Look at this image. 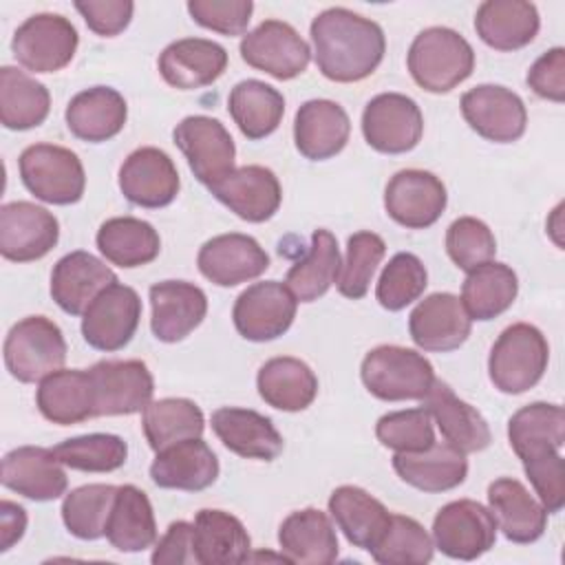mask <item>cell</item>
<instances>
[{"label": "cell", "mask_w": 565, "mask_h": 565, "mask_svg": "<svg viewBox=\"0 0 565 565\" xmlns=\"http://www.w3.org/2000/svg\"><path fill=\"white\" fill-rule=\"evenodd\" d=\"M53 452L71 470L113 472L126 463L128 444L119 435L90 433L64 439Z\"/></svg>", "instance_id": "48"}, {"label": "cell", "mask_w": 565, "mask_h": 565, "mask_svg": "<svg viewBox=\"0 0 565 565\" xmlns=\"http://www.w3.org/2000/svg\"><path fill=\"white\" fill-rule=\"evenodd\" d=\"M461 115L479 137L494 143L521 139L527 126L523 99L499 84H479L466 90L461 95Z\"/></svg>", "instance_id": "14"}, {"label": "cell", "mask_w": 565, "mask_h": 565, "mask_svg": "<svg viewBox=\"0 0 565 565\" xmlns=\"http://www.w3.org/2000/svg\"><path fill=\"white\" fill-rule=\"evenodd\" d=\"M117 282L115 271L88 252H71L62 256L51 271V296L55 305L71 313L84 316L86 307L108 285Z\"/></svg>", "instance_id": "26"}, {"label": "cell", "mask_w": 565, "mask_h": 565, "mask_svg": "<svg viewBox=\"0 0 565 565\" xmlns=\"http://www.w3.org/2000/svg\"><path fill=\"white\" fill-rule=\"evenodd\" d=\"M102 256L124 269L143 267L161 252L159 232L141 218L115 216L99 225L95 236Z\"/></svg>", "instance_id": "41"}, {"label": "cell", "mask_w": 565, "mask_h": 565, "mask_svg": "<svg viewBox=\"0 0 565 565\" xmlns=\"http://www.w3.org/2000/svg\"><path fill=\"white\" fill-rule=\"evenodd\" d=\"M527 86L543 99L561 104L565 99V49L545 51L527 71Z\"/></svg>", "instance_id": "57"}, {"label": "cell", "mask_w": 565, "mask_h": 565, "mask_svg": "<svg viewBox=\"0 0 565 565\" xmlns=\"http://www.w3.org/2000/svg\"><path fill=\"white\" fill-rule=\"evenodd\" d=\"M386 254V243L375 232H355L347 241V258L340 267L338 291L344 298L360 300L366 296L373 274Z\"/></svg>", "instance_id": "50"}, {"label": "cell", "mask_w": 565, "mask_h": 565, "mask_svg": "<svg viewBox=\"0 0 565 565\" xmlns=\"http://www.w3.org/2000/svg\"><path fill=\"white\" fill-rule=\"evenodd\" d=\"M106 539L119 552H143L157 541V523L148 494L132 486H117L106 523Z\"/></svg>", "instance_id": "40"}, {"label": "cell", "mask_w": 565, "mask_h": 565, "mask_svg": "<svg viewBox=\"0 0 565 565\" xmlns=\"http://www.w3.org/2000/svg\"><path fill=\"white\" fill-rule=\"evenodd\" d=\"M241 57L252 68L280 82L302 75L311 60L309 44L282 20H263L241 40Z\"/></svg>", "instance_id": "10"}, {"label": "cell", "mask_w": 565, "mask_h": 565, "mask_svg": "<svg viewBox=\"0 0 565 565\" xmlns=\"http://www.w3.org/2000/svg\"><path fill=\"white\" fill-rule=\"evenodd\" d=\"M53 448L20 446L2 459V486L31 501H53L66 492L68 479Z\"/></svg>", "instance_id": "23"}, {"label": "cell", "mask_w": 565, "mask_h": 565, "mask_svg": "<svg viewBox=\"0 0 565 565\" xmlns=\"http://www.w3.org/2000/svg\"><path fill=\"white\" fill-rule=\"evenodd\" d=\"M60 238V223L42 205L11 201L0 207V254L13 263L46 256Z\"/></svg>", "instance_id": "17"}, {"label": "cell", "mask_w": 565, "mask_h": 565, "mask_svg": "<svg viewBox=\"0 0 565 565\" xmlns=\"http://www.w3.org/2000/svg\"><path fill=\"white\" fill-rule=\"evenodd\" d=\"M329 512L347 541L366 552L377 545L391 523L384 503L358 486L335 488L329 497Z\"/></svg>", "instance_id": "37"}, {"label": "cell", "mask_w": 565, "mask_h": 565, "mask_svg": "<svg viewBox=\"0 0 565 565\" xmlns=\"http://www.w3.org/2000/svg\"><path fill=\"white\" fill-rule=\"evenodd\" d=\"M523 470L545 512H561L565 505V461L561 452H550L545 457L525 461Z\"/></svg>", "instance_id": "55"}, {"label": "cell", "mask_w": 565, "mask_h": 565, "mask_svg": "<svg viewBox=\"0 0 565 565\" xmlns=\"http://www.w3.org/2000/svg\"><path fill=\"white\" fill-rule=\"evenodd\" d=\"M148 446L159 452L177 441L201 437L205 428L203 411L185 397H163L150 402L141 415Z\"/></svg>", "instance_id": "46"}, {"label": "cell", "mask_w": 565, "mask_h": 565, "mask_svg": "<svg viewBox=\"0 0 565 565\" xmlns=\"http://www.w3.org/2000/svg\"><path fill=\"white\" fill-rule=\"evenodd\" d=\"M296 309L298 300L287 285L263 280L241 291L232 309V320L245 340L269 342L280 338L294 324Z\"/></svg>", "instance_id": "12"}, {"label": "cell", "mask_w": 565, "mask_h": 565, "mask_svg": "<svg viewBox=\"0 0 565 565\" xmlns=\"http://www.w3.org/2000/svg\"><path fill=\"white\" fill-rule=\"evenodd\" d=\"M192 20L221 35H243L252 20V0H190Z\"/></svg>", "instance_id": "54"}, {"label": "cell", "mask_w": 565, "mask_h": 565, "mask_svg": "<svg viewBox=\"0 0 565 565\" xmlns=\"http://www.w3.org/2000/svg\"><path fill=\"white\" fill-rule=\"evenodd\" d=\"M426 285L428 271L424 263L411 252H399L384 265L375 287V298L384 309L399 311L415 302L424 294Z\"/></svg>", "instance_id": "51"}, {"label": "cell", "mask_w": 565, "mask_h": 565, "mask_svg": "<svg viewBox=\"0 0 565 565\" xmlns=\"http://www.w3.org/2000/svg\"><path fill=\"white\" fill-rule=\"evenodd\" d=\"M218 470L214 450L201 437H192L159 450L150 463V479L166 490L201 492L216 481Z\"/></svg>", "instance_id": "24"}, {"label": "cell", "mask_w": 565, "mask_h": 565, "mask_svg": "<svg viewBox=\"0 0 565 565\" xmlns=\"http://www.w3.org/2000/svg\"><path fill=\"white\" fill-rule=\"evenodd\" d=\"M18 166L24 188L44 203L71 205L84 196V166L64 146L33 143L22 150Z\"/></svg>", "instance_id": "6"}, {"label": "cell", "mask_w": 565, "mask_h": 565, "mask_svg": "<svg viewBox=\"0 0 565 565\" xmlns=\"http://www.w3.org/2000/svg\"><path fill=\"white\" fill-rule=\"evenodd\" d=\"M366 391L384 402L424 399L435 384L433 364L415 349L380 344L371 349L360 366Z\"/></svg>", "instance_id": "4"}, {"label": "cell", "mask_w": 565, "mask_h": 565, "mask_svg": "<svg viewBox=\"0 0 565 565\" xmlns=\"http://www.w3.org/2000/svg\"><path fill=\"white\" fill-rule=\"evenodd\" d=\"M424 408L439 426L446 444L459 452H479L490 446L492 433L483 415L468 402L459 399L446 382L435 380L428 395L424 397Z\"/></svg>", "instance_id": "29"}, {"label": "cell", "mask_w": 565, "mask_h": 565, "mask_svg": "<svg viewBox=\"0 0 565 565\" xmlns=\"http://www.w3.org/2000/svg\"><path fill=\"white\" fill-rule=\"evenodd\" d=\"M541 26L539 11L527 0H486L475 13V31L494 51L527 46Z\"/></svg>", "instance_id": "34"}, {"label": "cell", "mask_w": 565, "mask_h": 565, "mask_svg": "<svg viewBox=\"0 0 565 565\" xmlns=\"http://www.w3.org/2000/svg\"><path fill=\"white\" fill-rule=\"evenodd\" d=\"M192 530L194 563L234 565L249 561L252 539L234 514L225 510H199Z\"/></svg>", "instance_id": "33"}, {"label": "cell", "mask_w": 565, "mask_h": 565, "mask_svg": "<svg viewBox=\"0 0 565 565\" xmlns=\"http://www.w3.org/2000/svg\"><path fill=\"white\" fill-rule=\"evenodd\" d=\"M508 439L523 463L558 452L565 444L563 406L534 402L519 408L508 422Z\"/></svg>", "instance_id": "38"}, {"label": "cell", "mask_w": 565, "mask_h": 565, "mask_svg": "<svg viewBox=\"0 0 565 565\" xmlns=\"http://www.w3.org/2000/svg\"><path fill=\"white\" fill-rule=\"evenodd\" d=\"M26 510L13 501H0V550L7 552L24 536Z\"/></svg>", "instance_id": "59"}, {"label": "cell", "mask_w": 565, "mask_h": 565, "mask_svg": "<svg viewBox=\"0 0 565 565\" xmlns=\"http://www.w3.org/2000/svg\"><path fill=\"white\" fill-rule=\"evenodd\" d=\"M51 110L49 88L15 66L0 68V121L9 130H31Z\"/></svg>", "instance_id": "44"}, {"label": "cell", "mask_w": 565, "mask_h": 565, "mask_svg": "<svg viewBox=\"0 0 565 565\" xmlns=\"http://www.w3.org/2000/svg\"><path fill=\"white\" fill-rule=\"evenodd\" d=\"M351 121L347 110L331 99H309L296 110L294 141L309 161H324L340 154L349 141Z\"/></svg>", "instance_id": "27"}, {"label": "cell", "mask_w": 565, "mask_h": 565, "mask_svg": "<svg viewBox=\"0 0 565 565\" xmlns=\"http://www.w3.org/2000/svg\"><path fill=\"white\" fill-rule=\"evenodd\" d=\"M64 119L77 139L102 143L121 132L128 119V106L119 90L110 86H93L68 102Z\"/></svg>", "instance_id": "35"}, {"label": "cell", "mask_w": 565, "mask_h": 565, "mask_svg": "<svg viewBox=\"0 0 565 565\" xmlns=\"http://www.w3.org/2000/svg\"><path fill=\"white\" fill-rule=\"evenodd\" d=\"M66 360V340L62 329L46 316H26L18 320L4 340V364L11 377L22 384L42 382Z\"/></svg>", "instance_id": "5"}, {"label": "cell", "mask_w": 565, "mask_h": 565, "mask_svg": "<svg viewBox=\"0 0 565 565\" xmlns=\"http://www.w3.org/2000/svg\"><path fill=\"white\" fill-rule=\"evenodd\" d=\"M446 252L459 269L472 271L494 258L497 241L481 218L459 216L446 230Z\"/></svg>", "instance_id": "53"}, {"label": "cell", "mask_w": 565, "mask_h": 565, "mask_svg": "<svg viewBox=\"0 0 565 565\" xmlns=\"http://www.w3.org/2000/svg\"><path fill=\"white\" fill-rule=\"evenodd\" d=\"M258 395L271 408L298 413L311 406L318 395V377L311 366L298 358L280 355L267 360L256 375Z\"/></svg>", "instance_id": "39"}, {"label": "cell", "mask_w": 565, "mask_h": 565, "mask_svg": "<svg viewBox=\"0 0 565 565\" xmlns=\"http://www.w3.org/2000/svg\"><path fill=\"white\" fill-rule=\"evenodd\" d=\"M309 35L316 66L331 82H360L384 60L386 38L382 26L344 7H331L318 13Z\"/></svg>", "instance_id": "1"}, {"label": "cell", "mask_w": 565, "mask_h": 565, "mask_svg": "<svg viewBox=\"0 0 565 565\" xmlns=\"http://www.w3.org/2000/svg\"><path fill=\"white\" fill-rule=\"evenodd\" d=\"M446 203V185L428 170H399L384 190L386 214L408 230H426L437 223Z\"/></svg>", "instance_id": "16"}, {"label": "cell", "mask_w": 565, "mask_h": 565, "mask_svg": "<svg viewBox=\"0 0 565 565\" xmlns=\"http://www.w3.org/2000/svg\"><path fill=\"white\" fill-rule=\"evenodd\" d=\"M139 318V294L128 285L113 282L86 307L82 318V335L88 347L97 351H119L132 340Z\"/></svg>", "instance_id": "13"}, {"label": "cell", "mask_w": 565, "mask_h": 565, "mask_svg": "<svg viewBox=\"0 0 565 565\" xmlns=\"http://www.w3.org/2000/svg\"><path fill=\"white\" fill-rule=\"evenodd\" d=\"M435 543L424 525L404 514H391V523L369 552L382 565H424L433 558Z\"/></svg>", "instance_id": "49"}, {"label": "cell", "mask_w": 565, "mask_h": 565, "mask_svg": "<svg viewBox=\"0 0 565 565\" xmlns=\"http://www.w3.org/2000/svg\"><path fill=\"white\" fill-rule=\"evenodd\" d=\"M115 494L117 486L110 483H88L71 490L62 501V521L66 530L82 541H97L106 536Z\"/></svg>", "instance_id": "47"}, {"label": "cell", "mask_w": 565, "mask_h": 565, "mask_svg": "<svg viewBox=\"0 0 565 565\" xmlns=\"http://www.w3.org/2000/svg\"><path fill=\"white\" fill-rule=\"evenodd\" d=\"M472 329V320L466 313L459 296L437 291L419 300L411 311L408 333L411 340L430 353H448L459 349Z\"/></svg>", "instance_id": "19"}, {"label": "cell", "mask_w": 565, "mask_h": 565, "mask_svg": "<svg viewBox=\"0 0 565 565\" xmlns=\"http://www.w3.org/2000/svg\"><path fill=\"white\" fill-rule=\"evenodd\" d=\"M550 347L545 335L527 322L510 324L490 349L488 375L494 388L519 395L536 386L547 371Z\"/></svg>", "instance_id": "3"}, {"label": "cell", "mask_w": 565, "mask_h": 565, "mask_svg": "<svg viewBox=\"0 0 565 565\" xmlns=\"http://www.w3.org/2000/svg\"><path fill=\"white\" fill-rule=\"evenodd\" d=\"M375 437L384 448L395 452H419L435 444L430 413L422 408L393 411L377 419Z\"/></svg>", "instance_id": "52"}, {"label": "cell", "mask_w": 565, "mask_h": 565, "mask_svg": "<svg viewBox=\"0 0 565 565\" xmlns=\"http://www.w3.org/2000/svg\"><path fill=\"white\" fill-rule=\"evenodd\" d=\"M212 430L230 452L243 459L271 461L285 446L282 435L276 430L271 419L252 408H216L212 413Z\"/></svg>", "instance_id": "28"}, {"label": "cell", "mask_w": 565, "mask_h": 565, "mask_svg": "<svg viewBox=\"0 0 565 565\" xmlns=\"http://www.w3.org/2000/svg\"><path fill=\"white\" fill-rule=\"evenodd\" d=\"M192 530H194V525L188 523V521L170 523L166 534L154 545V552H152L150 561L154 565H188V563H194Z\"/></svg>", "instance_id": "58"}, {"label": "cell", "mask_w": 565, "mask_h": 565, "mask_svg": "<svg viewBox=\"0 0 565 565\" xmlns=\"http://www.w3.org/2000/svg\"><path fill=\"white\" fill-rule=\"evenodd\" d=\"M422 132L424 115L417 102L402 93H380L364 106L362 135L377 152H408L419 143Z\"/></svg>", "instance_id": "11"}, {"label": "cell", "mask_w": 565, "mask_h": 565, "mask_svg": "<svg viewBox=\"0 0 565 565\" xmlns=\"http://www.w3.org/2000/svg\"><path fill=\"white\" fill-rule=\"evenodd\" d=\"M393 470L404 483L422 492H446L466 481L468 459L450 444L435 441L419 452H395Z\"/></svg>", "instance_id": "36"}, {"label": "cell", "mask_w": 565, "mask_h": 565, "mask_svg": "<svg viewBox=\"0 0 565 565\" xmlns=\"http://www.w3.org/2000/svg\"><path fill=\"white\" fill-rule=\"evenodd\" d=\"M150 329L159 342H181L207 313V296L188 280H161L150 287Z\"/></svg>", "instance_id": "21"}, {"label": "cell", "mask_w": 565, "mask_h": 565, "mask_svg": "<svg viewBox=\"0 0 565 565\" xmlns=\"http://www.w3.org/2000/svg\"><path fill=\"white\" fill-rule=\"evenodd\" d=\"M177 148L203 185H214L234 170L236 146L227 128L207 115H190L172 130Z\"/></svg>", "instance_id": "9"}, {"label": "cell", "mask_w": 565, "mask_h": 565, "mask_svg": "<svg viewBox=\"0 0 565 565\" xmlns=\"http://www.w3.org/2000/svg\"><path fill=\"white\" fill-rule=\"evenodd\" d=\"M488 505L508 541L527 545L543 536L547 512L519 479H494L488 486Z\"/></svg>", "instance_id": "30"}, {"label": "cell", "mask_w": 565, "mask_h": 565, "mask_svg": "<svg viewBox=\"0 0 565 565\" xmlns=\"http://www.w3.org/2000/svg\"><path fill=\"white\" fill-rule=\"evenodd\" d=\"M338 241L329 230H316L311 234V247L307 256L294 263L285 276L289 291L300 302H313L322 298L340 276Z\"/></svg>", "instance_id": "45"}, {"label": "cell", "mask_w": 565, "mask_h": 565, "mask_svg": "<svg viewBox=\"0 0 565 565\" xmlns=\"http://www.w3.org/2000/svg\"><path fill=\"white\" fill-rule=\"evenodd\" d=\"M497 541V521L488 508L472 499L441 505L433 519V543L448 558L475 561Z\"/></svg>", "instance_id": "8"}, {"label": "cell", "mask_w": 565, "mask_h": 565, "mask_svg": "<svg viewBox=\"0 0 565 565\" xmlns=\"http://www.w3.org/2000/svg\"><path fill=\"white\" fill-rule=\"evenodd\" d=\"M519 294V278L505 263L488 260L468 271L461 285V305L470 320L488 322L512 307Z\"/></svg>", "instance_id": "42"}, {"label": "cell", "mask_w": 565, "mask_h": 565, "mask_svg": "<svg viewBox=\"0 0 565 565\" xmlns=\"http://www.w3.org/2000/svg\"><path fill=\"white\" fill-rule=\"evenodd\" d=\"M227 68V51L205 38H181L159 55V73L172 88L194 90L214 84Z\"/></svg>", "instance_id": "25"}, {"label": "cell", "mask_w": 565, "mask_h": 565, "mask_svg": "<svg viewBox=\"0 0 565 565\" xmlns=\"http://www.w3.org/2000/svg\"><path fill=\"white\" fill-rule=\"evenodd\" d=\"M207 190L247 223L269 221L282 201L280 181L265 166L234 168L225 179L216 181Z\"/></svg>", "instance_id": "22"}, {"label": "cell", "mask_w": 565, "mask_h": 565, "mask_svg": "<svg viewBox=\"0 0 565 565\" xmlns=\"http://www.w3.org/2000/svg\"><path fill=\"white\" fill-rule=\"evenodd\" d=\"M196 265L210 282L218 287H236L265 274L269 256L256 238L230 232L205 241L199 249Z\"/></svg>", "instance_id": "20"}, {"label": "cell", "mask_w": 565, "mask_h": 565, "mask_svg": "<svg viewBox=\"0 0 565 565\" xmlns=\"http://www.w3.org/2000/svg\"><path fill=\"white\" fill-rule=\"evenodd\" d=\"M73 4L86 26L102 38L119 35L130 24L135 11L130 0H75Z\"/></svg>", "instance_id": "56"}, {"label": "cell", "mask_w": 565, "mask_h": 565, "mask_svg": "<svg viewBox=\"0 0 565 565\" xmlns=\"http://www.w3.org/2000/svg\"><path fill=\"white\" fill-rule=\"evenodd\" d=\"M88 371L95 384V417L132 415L152 399L154 380L141 360H102Z\"/></svg>", "instance_id": "15"}, {"label": "cell", "mask_w": 565, "mask_h": 565, "mask_svg": "<svg viewBox=\"0 0 565 565\" xmlns=\"http://www.w3.org/2000/svg\"><path fill=\"white\" fill-rule=\"evenodd\" d=\"M406 66L417 86L441 95L472 75L475 51L455 29L428 26L411 42Z\"/></svg>", "instance_id": "2"}, {"label": "cell", "mask_w": 565, "mask_h": 565, "mask_svg": "<svg viewBox=\"0 0 565 565\" xmlns=\"http://www.w3.org/2000/svg\"><path fill=\"white\" fill-rule=\"evenodd\" d=\"M79 44L77 29L60 13H35L26 18L11 40L18 64L33 73H55L71 64Z\"/></svg>", "instance_id": "7"}, {"label": "cell", "mask_w": 565, "mask_h": 565, "mask_svg": "<svg viewBox=\"0 0 565 565\" xmlns=\"http://www.w3.org/2000/svg\"><path fill=\"white\" fill-rule=\"evenodd\" d=\"M35 404L42 417L57 426H73L95 417V384L90 371H53L40 382L35 391Z\"/></svg>", "instance_id": "31"}, {"label": "cell", "mask_w": 565, "mask_h": 565, "mask_svg": "<svg viewBox=\"0 0 565 565\" xmlns=\"http://www.w3.org/2000/svg\"><path fill=\"white\" fill-rule=\"evenodd\" d=\"M179 188L181 181L174 161L154 146L132 150L119 168V190L139 207H166L177 199Z\"/></svg>", "instance_id": "18"}, {"label": "cell", "mask_w": 565, "mask_h": 565, "mask_svg": "<svg viewBox=\"0 0 565 565\" xmlns=\"http://www.w3.org/2000/svg\"><path fill=\"white\" fill-rule=\"evenodd\" d=\"M278 545L287 563L298 565H329L340 552L335 527L318 508L291 512L278 527Z\"/></svg>", "instance_id": "32"}, {"label": "cell", "mask_w": 565, "mask_h": 565, "mask_svg": "<svg viewBox=\"0 0 565 565\" xmlns=\"http://www.w3.org/2000/svg\"><path fill=\"white\" fill-rule=\"evenodd\" d=\"M227 110L238 130L252 139L269 137L282 121L285 97L260 79L238 82L227 97Z\"/></svg>", "instance_id": "43"}]
</instances>
